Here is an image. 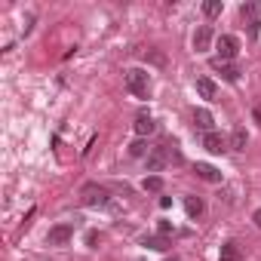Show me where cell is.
Listing matches in <instances>:
<instances>
[{
  "label": "cell",
  "instance_id": "21",
  "mask_svg": "<svg viewBox=\"0 0 261 261\" xmlns=\"http://www.w3.org/2000/svg\"><path fill=\"white\" fill-rule=\"evenodd\" d=\"M157 230H160V237H169L175 227H172V221H160V224H157Z\"/></svg>",
  "mask_w": 261,
  "mask_h": 261
},
{
  "label": "cell",
  "instance_id": "20",
  "mask_svg": "<svg viewBox=\"0 0 261 261\" xmlns=\"http://www.w3.org/2000/svg\"><path fill=\"white\" fill-rule=\"evenodd\" d=\"M203 13H206L209 19H218V16H221V0H206V4H203Z\"/></svg>",
  "mask_w": 261,
  "mask_h": 261
},
{
  "label": "cell",
  "instance_id": "17",
  "mask_svg": "<svg viewBox=\"0 0 261 261\" xmlns=\"http://www.w3.org/2000/svg\"><path fill=\"white\" fill-rule=\"evenodd\" d=\"M142 188L151 191V194H160V191H163V178H160V175H148V178L142 181Z\"/></svg>",
  "mask_w": 261,
  "mask_h": 261
},
{
  "label": "cell",
  "instance_id": "13",
  "mask_svg": "<svg viewBox=\"0 0 261 261\" xmlns=\"http://www.w3.org/2000/svg\"><path fill=\"white\" fill-rule=\"evenodd\" d=\"M246 142H249L246 129H243V126H237L233 133H230V142H227V148H230V151H246Z\"/></svg>",
  "mask_w": 261,
  "mask_h": 261
},
{
  "label": "cell",
  "instance_id": "19",
  "mask_svg": "<svg viewBox=\"0 0 261 261\" xmlns=\"http://www.w3.org/2000/svg\"><path fill=\"white\" fill-rule=\"evenodd\" d=\"M145 154H151V151H148V142H145V139H136L133 145H129V157H145Z\"/></svg>",
  "mask_w": 261,
  "mask_h": 261
},
{
  "label": "cell",
  "instance_id": "16",
  "mask_svg": "<svg viewBox=\"0 0 261 261\" xmlns=\"http://www.w3.org/2000/svg\"><path fill=\"white\" fill-rule=\"evenodd\" d=\"M185 209H188V215H191V218H200L206 206H203V200H200V197H185Z\"/></svg>",
  "mask_w": 261,
  "mask_h": 261
},
{
  "label": "cell",
  "instance_id": "14",
  "mask_svg": "<svg viewBox=\"0 0 261 261\" xmlns=\"http://www.w3.org/2000/svg\"><path fill=\"white\" fill-rule=\"evenodd\" d=\"M240 16H243L246 22H258V16H261V4H255V0H249V4H240Z\"/></svg>",
  "mask_w": 261,
  "mask_h": 261
},
{
  "label": "cell",
  "instance_id": "5",
  "mask_svg": "<svg viewBox=\"0 0 261 261\" xmlns=\"http://www.w3.org/2000/svg\"><path fill=\"white\" fill-rule=\"evenodd\" d=\"M169 160H172L169 145L151 148V154H148V172H160V169H166V163H169Z\"/></svg>",
  "mask_w": 261,
  "mask_h": 261
},
{
  "label": "cell",
  "instance_id": "1",
  "mask_svg": "<svg viewBox=\"0 0 261 261\" xmlns=\"http://www.w3.org/2000/svg\"><path fill=\"white\" fill-rule=\"evenodd\" d=\"M123 80H126V89L133 92L136 98H148V92H151V77H148V71L129 68V71H123Z\"/></svg>",
  "mask_w": 261,
  "mask_h": 261
},
{
  "label": "cell",
  "instance_id": "4",
  "mask_svg": "<svg viewBox=\"0 0 261 261\" xmlns=\"http://www.w3.org/2000/svg\"><path fill=\"white\" fill-rule=\"evenodd\" d=\"M71 237H74V224H56V227H49V233H46V246H68L71 243Z\"/></svg>",
  "mask_w": 261,
  "mask_h": 261
},
{
  "label": "cell",
  "instance_id": "22",
  "mask_svg": "<svg viewBox=\"0 0 261 261\" xmlns=\"http://www.w3.org/2000/svg\"><path fill=\"white\" fill-rule=\"evenodd\" d=\"M246 28H249V37H258V31H261V22H246Z\"/></svg>",
  "mask_w": 261,
  "mask_h": 261
},
{
  "label": "cell",
  "instance_id": "8",
  "mask_svg": "<svg viewBox=\"0 0 261 261\" xmlns=\"http://www.w3.org/2000/svg\"><path fill=\"white\" fill-rule=\"evenodd\" d=\"M209 46H212V28L209 25H200L197 34H194V49L197 53H206Z\"/></svg>",
  "mask_w": 261,
  "mask_h": 261
},
{
  "label": "cell",
  "instance_id": "2",
  "mask_svg": "<svg viewBox=\"0 0 261 261\" xmlns=\"http://www.w3.org/2000/svg\"><path fill=\"white\" fill-rule=\"evenodd\" d=\"M108 188H101V185H83V191H80V200H83V206H108Z\"/></svg>",
  "mask_w": 261,
  "mask_h": 261
},
{
  "label": "cell",
  "instance_id": "6",
  "mask_svg": "<svg viewBox=\"0 0 261 261\" xmlns=\"http://www.w3.org/2000/svg\"><path fill=\"white\" fill-rule=\"evenodd\" d=\"M197 95L206 98V101H215V98H218V86H215V80H209V77H197Z\"/></svg>",
  "mask_w": 261,
  "mask_h": 261
},
{
  "label": "cell",
  "instance_id": "18",
  "mask_svg": "<svg viewBox=\"0 0 261 261\" xmlns=\"http://www.w3.org/2000/svg\"><path fill=\"white\" fill-rule=\"evenodd\" d=\"M145 246L148 249H157V252H166L169 249V240L166 237H145Z\"/></svg>",
  "mask_w": 261,
  "mask_h": 261
},
{
  "label": "cell",
  "instance_id": "3",
  "mask_svg": "<svg viewBox=\"0 0 261 261\" xmlns=\"http://www.w3.org/2000/svg\"><path fill=\"white\" fill-rule=\"evenodd\" d=\"M215 46H218V62H230V59H237V53H240V40H237L233 34H221V37L215 40Z\"/></svg>",
  "mask_w": 261,
  "mask_h": 261
},
{
  "label": "cell",
  "instance_id": "23",
  "mask_svg": "<svg viewBox=\"0 0 261 261\" xmlns=\"http://www.w3.org/2000/svg\"><path fill=\"white\" fill-rule=\"evenodd\" d=\"M252 218H255V224L261 227V209H255V215H252Z\"/></svg>",
  "mask_w": 261,
  "mask_h": 261
},
{
  "label": "cell",
  "instance_id": "10",
  "mask_svg": "<svg viewBox=\"0 0 261 261\" xmlns=\"http://www.w3.org/2000/svg\"><path fill=\"white\" fill-rule=\"evenodd\" d=\"M194 172L203 178V181H212V185H221V172L215 169V166H209V163H197L194 166Z\"/></svg>",
  "mask_w": 261,
  "mask_h": 261
},
{
  "label": "cell",
  "instance_id": "11",
  "mask_svg": "<svg viewBox=\"0 0 261 261\" xmlns=\"http://www.w3.org/2000/svg\"><path fill=\"white\" fill-rule=\"evenodd\" d=\"M194 126H197V129H203V133H212L215 120H212V114H209L206 108H197V111H194Z\"/></svg>",
  "mask_w": 261,
  "mask_h": 261
},
{
  "label": "cell",
  "instance_id": "15",
  "mask_svg": "<svg viewBox=\"0 0 261 261\" xmlns=\"http://www.w3.org/2000/svg\"><path fill=\"white\" fill-rule=\"evenodd\" d=\"M212 68H218V71H221V77H224L227 83H237V80H240V71H237L233 65H227V62H218V59H215V62H212Z\"/></svg>",
  "mask_w": 261,
  "mask_h": 261
},
{
  "label": "cell",
  "instance_id": "9",
  "mask_svg": "<svg viewBox=\"0 0 261 261\" xmlns=\"http://www.w3.org/2000/svg\"><path fill=\"white\" fill-rule=\"evenodd\" d=\"M133 129H136V136H139V139H145V136H151L154 129H157V123H154V120H151L148 114H142V117H136Z\"/></svg>",
  "mask_w": 261,
  "mask_h": 261
},
{
  "label": "cell",
  "instance_id": "7",
  "mask_svg": "<svg viewBox=\"0 0 261 261\" xmlns=\"http://www.w3.org/2000/svg\"><path fill=\"white\" fill-rule=\"evenodd\" d=\"M203 148H206L209 154H224V151H230L227 142H224L218 133H206V136H203Z\"/></svg>",
  "mask_w": 261,
  "mask_h": 261
},
{
  "label": "cell",
  "instance_id": "12",
  "mask_svg": "<svg viewBox=\"0 0 261 261\" xmlns=\"http://www.w3.org/2000/svg\"><path fill=\"white\" fill-rule=\"evenodd\" d=\"M240 258H243V252H240V243H233V240H227L218 252V261H240Z\"/></svg>",
  "mask_w": 261,
  "mask_h": 261
}]
</instances>
